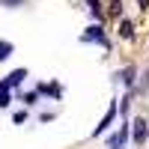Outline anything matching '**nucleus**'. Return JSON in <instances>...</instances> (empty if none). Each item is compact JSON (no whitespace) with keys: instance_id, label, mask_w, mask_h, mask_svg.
I'll list each match as a JSON object with an SVG mask.
<instances>
[{"instance_id":"obj_12","label":"nucleus","mask_w":149,"mask_h":149,"mask_svg":"<svg viewBox=\"0 0 149 149\" xmlns=\"http://www.w3.org/2000/svg\"><path fill=\"white\" fill-rule=\"evenodd\" d=\"M137 6L140 9H149V0H137Z\"/></svg>"},{"instance_id":"obj_4","label":"nucleus","mask_w":149,"mask_h":149,"mask_svg":"<svg viewBox=\"0 0 149 149\" xmlns=\"http://www.w3.org/2000/svg\"><path fill=\"white\" fill-rule=\"evenodd\" d=\"M84 39L90 42V39H95V42H102V45H107V39H104V33H102V27H90V33H84Z\"/></svg>"},{"instance_id":"obj_8","label":"nucleus","mask_w":149,"mask_h":149,"mask_svg":"<svg viewBox=\"0 0 149 149\" xmlns=\"http://www.w3.org/2000/svg\"><path fill=\"white\" fill-rule=\"evenodd\" d=\"M119 12H122V0H110V15H119Z\"/></svg>"},{"instance_id":"obj_9","label":"nucleus","mask_w":149,"mask_h":149,"mask_svg":"<svg viewBox=\"0 0 149 149\" xmlns=\"http://www.w3.org/2000/svg\"><path fill=\"white\" fill-rule=\"evenodd\" d=\"M9 54H12V45L9 42H0V60H6Z\"/></svg>"},{"instance_id":"obj_5","label":"nucleus","mask_w":149,"mask_h":149,"mask_svg":"<svg viewBox=\"0 0 149 149\" xmlns=\"http://www.w3.org/2000/svg\"><path fill=\"white\" fill-rule=\"evenodd\" d=\"M113 113H116V107L110 104V107H107V113H104V119H102V125H95V134H102V131L110 125V122H113Z\"/></svg>"},{"instance_id":"obj_11","label":"nucleus","mask_w":149,"mask_h":149,"mask_svg":"<svg viewBox=\"0 0 149 149\" xmlns=\"http://www.w3.org/2000/svg\"><path fill=\"white\" fill-rule=\"evenodd\" d=\"M0 3H3V6H21L24 0H0Z\"/></svg>"},{"instance_id":"obj_1","label":"nucleus","mask_w":149,"mask_h":149,"mask_svg":"<svg viewBox=\"0 0 149 149\" xmlns=\"http://www.w3.org/2000/svg\"><path fill=\"white\" fill-rule=\"evenodd\" d=\"M131 137H134V143H137V146L146 143V137H149V125H146V119H143V116L131 122Z\"/></svg>"},{"instance_id":"obj_3","label":"nucleus","mask_w":149,"mask_h":149,"mask_svg":"<svg viewBox=\"0 0 149 149\" xmlns=\"http://www.w3.org/2000/svg\"><path fill=\"white\" fill-rule=\"evenodd\" d=\"M24 78H27V72H24V69H15V72H12L9 78L3 81V84H6V86H18V84H21Z\"/></svg>"},{"instance_id":"obj_6","label":"nucleus","mask_w":149,"mask_h":149,"mask_svg":"<svg viewBox=\"0 0 149 149\" xmlns=\"http://www.w3.org/2000/svg\"><path fill=\"white\" fill-rule=\"evenodd\" d=\"M122 39H134V27H131V21H122Z\"/></svg>"},{"instance_id":"obj_2","label":"nucleus","mask_w":149,"mask_h":149,"mask_svg":"<svg viewBox=\"0 0 149 149\" xmlns=\"http://www.w3.org/2000/svg\"><path fill=\"white\" fill-rule=\"evenodd\" d=\"M116 78H119L122 84H125V86H131V84H134V78H137V69H134V66H125V69H122V72L116 74Z\"/></svg>"},{"instance_id":"obj_13","label":"nucleus","mask_w":149,"mask_h":149,"mask_svg":"<svg viewBox=\"0 0 149 149\" xmlns=\"http://www.w3.org/2000/svg\"><path fill=\"white\" fill-rule=\"evenodd\" d=\"M119 149H122V146H119Z\"/></svg>"},{"instance_id":"obj_7","label":"nucleus","mask_w":149,"mask_h":149,"mask_svg":"<svg viewBox=\"0 0 149 149\" xmlns=\"http://www.w3.org/2000/svg\"><path fill=\"white\" fill-rule=\"evenodd\" d=\"M6 104H9V86L0 84V107H6Z\"/></svg>"},{"instance_id":"obj_10","label":"nucleus","mask_w":149,"mask_h":149,"mask_svg":"<svg viewBox=\"0 0 149 149\" xmlns=\"http://www.w3.org/2000/svg\"><path fill=\"white\" fill-rule=\"evenodd\" d=\"M98 6H102L98 0H90V9H93V15H95V18H102V9H98Z\"/></svg>"}]
</instances>
